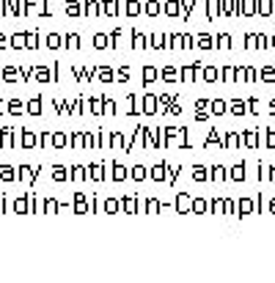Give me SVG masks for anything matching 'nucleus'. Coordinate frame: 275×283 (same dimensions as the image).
I'll return each instance as SVG.
<instances>
[]
</instances>
